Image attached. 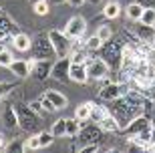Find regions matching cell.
<instances>
[{
	"label": "cell",
	"mask_w": 155,
	"mask_h": 153,
	"mask_svg": "<svg viewBox=\"0 0 155 153\" xmlns=\"http://www.w3.org/2000/svg\"><path fill=\"white\" fill-rule=\"evenodd\" d=\"M48 38H51V45H52V48H54V55H58V58L69 57L73 38H71L64 30H51V32H48Z\"/></svg>",
	"instance_id": "cell-1"
},
{
	"label": "cell",
	"mask_w": 155,
	"mask_h": 153,
	"mask_svg": "<svg viewBox=\"0 0 155 153\" xmlns=\"http://www.w3.org/2000/svg\"><path fill=\"white\" fill-rule=\"evenodd\" d=\"M16 115H18V127H22L24 131H32L38 125V113H35L28 105H18Z\"/></svg>",
	"instance_id": "cell-2"
},
{
	"label": "cell",
	"mask_w": 155,
	"mask_h": 153,
	"mask_svg": "<svg viewBox=\"0 0 155 153\" xmlns=\"http://www.w3.org/2000/svg\"><path fill=\"white\" fill-rule=\"evenodd\" d=\"M109 71H111V65L105 61V58H89V61H87V73H89V79L103 81V79H107Z\"/></svg>",
	"instance_id": "cell-3"
},
{
	"label": "cell",
	"mask_w": 155,
	"mask_h": 153,
	"mask_svg": "<svg viewBox=\"0 0 155 153\" xmlns=\"http://www.w3.org/2000/svg\"><path fill=\"white\" fill-rule=\"evenodd\" d=\"M129 93V85L127 83H107V87H103L99 91V97L105 101H117Z\"/></svg>",
	"instance_id": "cell-4"
},
{
	"label": "cell",
	"mask_w": 155,
	"mask_h": 153,
	"mask_svg": "<svg viewBox=\"0 0 155 153\" xmlns=\"http://www.w3.org/2000/svg\"><path fill=\"white\" fill-rule=\"evenodd\" d=\"M32 52H35V58H51L54 55V48L51 45V38H48V34L42 36L38 34L35 40H32Z\"/></svg>",
	"instance_id": "cell-5"
},
{
	"label": "cell",
	"mask_w": 155,
	"mask_h": 153,
	"mask_svg": "<svg viewBox=\"0 0 155 153\" xmlns=\"http://www.w3.org/2000/svg\"><path fill=\"white\" fill-rule=\"evenodd\" d=\"M64 32L69 34L71 38H81V36H85L87 32V20L83 16H73L69 18V22H67V26H64Z\"/></svg>",
	"instance_id": "cell-6"
},
{
	"label": "cell",
	"mask_w": 155,
	"mask_h": 153,
	"mask_svg": "<svg viewBox=\"0 0 155 153\" xmlns=\"http://www.w3.org/2000/svg\"><path fill=\"white\" fill-rule=\"evenodd\" d=\"M32 65H35V57L28 58V61H18V58H14L8 68H10V73L14 77H18V79H28L30 75H32Z\"/></svg>",
	"instance_id": "cell-7"
},
{
	"label": "cell",
	"mask_w": 155,
	"mask_h": 153,
	"mask_svg": "<svg viewBox=\"0 0 155 153\" xmlns=\"http://www.w3.org/2000/svg\"><path fill=\"white\" fill-rule=\"evenodd\" d=\"M69 81L77 83V85H85L89 81V73H87V62H75L71 61L69 67Z\"/></svg>",
	"instance_id": "cell-8"
},
{
	"label": "cell",
	"mask_w": 155,
	"mask_h": 153,
	"mask_svg": "<svg viewBox=\"0 0 155 153\" xmlns=\"http://www.w3.org/2000/svg\"><path fill=\"white\" fill-rule=\"evenodd\" d=\"M149 127H151L149 117H147L145 113H141V115H137L131 123L127 125L123 131H125L127 135H137V133H141V131H145V129H149Z\"/></svg>",
	"instance_id": "cell-9"
},
{
	"label": "cell",
	"mask_w": 155,
	"mask_h": 153,
	"mask_svg": "<svg viewBox=\"0 0 155 153\" xmlns=\"http://www.w3.org/2000/svg\"><path fill=\"white\" fill-rule=\"evenodd\" d=\"M69 67H71V58L69 57H61L58 62L52 65V71H51V77L57 81H67L69 79Z\"/></svg>",
	"instance_id": "cell-10"
},
{
	"label": "cell",
	"mask_w": 155,
	"mask_h": 153,
	"mask_svg": "<svg viewBox=\"0 0 155 153\" xmlns=\"http://www.w3.org/2000/svg\"><path fill=\"white\" fill-rule=\"evenodd\" d=\"M51 71H52V62L51 58H35V65H32V75H35L38 81L51 77Z\"/></svg>",
	"instance_id": "cell-11"
},
{
	"label": "cell",
	"mask_w": 155,
	"mask_h": 153,
	"mask_svg": "<svg viewBox=\"0 0 155 153\" xmlns=\"http://www.w3.org/2000/svg\"><path fill=\"white\" fill-rule=\"evenodd\" d=\"M121 46H123V42H115L113 38L105 42V61L109 65H115L121 58Z\"/></svg>",
	"instance_id": "cell-12"
},
{
	"label": "cell",
	"mask_w": 155,
	"mask_h": 153,
	"mask_svg": "<svg viewBox=\"0 0 155 153\" xmlns=\"http://www.w3.org/2000/svg\"><path fill=\"white\" fill-rule=\"evenodd\" d=\"M12 46H14L18 52H28L30 48H32V38H30L28 34H24V32H18V34H14Z\"/></svg>",
	"instance_id": "cell-13"
},
{
	"label": "cell",
	"mask_w": 155,
	"mask_h": 153,
	"mask_svg": "<svg viewBox=\"0 0 155 153\" xmlns=\"http://www.w3.org/2000/svg\"><path fill=\"white\" fill-rule=\"evenodd\" d=\"M2 123H4L6 129H16L18 127V115H16V109L14 107H4L2 111Z\"/></svg>",
	"instance_id": "cell-14"
},
{
	"label": "cell",
	"mask_w": 155,
	"mask_h": 153,
	"mask_svg": "<svg viewBox=\"0 0 155 153\" xmlns=\"http://www.w3.org/2000/svg\"><path fill=\"white\" fill-rule=\"evenodd\" d=\"M45 97H46V99H48V101L52 103V105H54V107L58 109V111H61V109H64L67 105H69V99H67V97H64L63 93L54 91V89H48V91L45 93Z\"/></svg>",
	"instance_id": "cell-15"
},
{
	"label": "cell",
	"mask_w": 155,
	"mask_h": 153,
	"mask_svg": "<svg viewBox=\"0 0 155 153\" xmlns=\"http://www.w3.org/2000/svg\"><path fill=\"white\" fill-rule=\"evenodd\" d=\"M77 137H81V139L85 141V145H87V143H95V141L101 139V127L93 125V127H89V129L79 131V135H77Z\"/></svg>",
	"instance_id": "cell-16"
},
{
	"label": "cell",
	"mask_w": 155,
	"mask_h": 153,
	"mask_svg": "<svg viewBox=\"0 0 155 153\" xmlns=\"http://www.w3.org/2000/svg\"><path fill=\"white\" fill-rule=\"evenodd\" d=\"M99 127L103 131H107V133H117V131H121V125H119V121H117V117L113 113L107 115V117L99 123Z\"/></svg>",
	"instance_id": "cell-17"
},
{
	"label": "cell",
	"mask_w": 155,
	"mask_h": 153,
	"mask_svg": "<svg viewBox=\"0 0 155 153\" xmlns=\"http://www.w3.org/2000/svg\"><path fill=\"white\" fill-rule=\"evenodd\" d=\"M143 8L145 6L141 4V2H131V4L125 8L127 18H129L131 22H139V18H141V14H143Z\"/></svg>",
	"instance_id": "cell-18"
},
{
	"label": "cell",
	"mask_w": 155,
	"mask_h": 153,
	"mask_svg": "<svg viewBox=\"0 0 155 153\" xmlns=\"http://www.w3.org/2000/svg\"><path fill=\"white\" fill-rule=\"evenodd\" d=\"M109 115V111H107V107H103V105H97V103H93V107H91V119L89 121H93V123H101V121L105 119Z\"/></svg>",
	"instance_id": "cell-19"
},
{
	"label": "cell",
	"mask_w": 155,
	"mask_h": 153,
	"mask_svg": "<svg viewBox=\"0 0 155 153\" xmlns=\"http://www.w3.org/2000/svg\"><path fill=\"white\" fill-rule=\"evenodd\" d=\"M91 107H93V101L89 103H81L79 107L75 109V117L83 123V121H89L91 119Z\"/></svg>",
	"instance_id": "cell-20"
},
{
	"label": "cell",
	"mask_w": 155,
	"mask_h": 153,
	"mask_svg": "<svg viewBox=\"0 0 155 153\" xmlns=\"http://www.w3.org/2000/svg\"><path fill=\"white\" fill-rule=\"evenodd\" d=\"M121 14V4L119 2H115V0H111V2H107L103 8V16L109 18V20H113V18H117Z\"/></svg>",
	"instance_id": "cell-21"
},
{
	"label": "cell",
	"mask_w": 155,
	"mask_h": 153,
	"mask_svg": "<svg viewBox=\"0 0 155 153\" xmlns=\"http://www.w3.org/2000/svg\"><path fill=\"white\" fill-rule=\"evenodd\" d=\"M51 133L57 137V139H61V137H67V119L54 121V123H52V127H51Z\"/></svg>",
	"instance_id": "cell-22"
},
{
	"label": "cell",
	"mask_w": 155,
	"mask_h": 153,
	"mask_svg": "<svg viewBox=\"0 0 155 153\" xmlns=\"http://www.w3.org/2000/svg\"><path fill=\"white\" fill-rule=\"evenodd\" d=\"M139 22H141V24H147V26H155V8L145 6V8H143V14H141V18H139Z\"/></svg>",
	"instance_id": "cell-23"
},
{
	"label": "cell",
	"mask_w": 155,
	"mask_h": 153,
	"mask_svg": "<svg viewBox=\"0 0 155 153\" xmlns=\"http://www.w3.org/2000/svg\"><path fill=\"white\" fill-rule=\"evenodd\" d=\"M81 131V121L77 119H67V137H71V139H75L77 135H79Z\"/></svg>",
	"instance_id": "cell-24"
},
{
	"label": "cell",
	"mask_w": 155,
	"mask_h": 153,
	"mask_svg": "<svg viewBox=\"0 0 155 153\" xmlns=\"http://www.w3.org/2000/svg\"><path fill=\"white\" fill-rule=\"evenodd\" d=\"M12 26H14V24H12V20L8 16H6L4 12L0 10V38H2V36H4V34H8L10 32V28Z\"/></svg>",
	"instance_id": "cell-25"
},
{
	"label": "cell",
	"mask_w": 155,
	"mask_h": 153,
	"mask_svg": "<svg viewBox=\"0 0 155 153\" xmlns=\"http://www.w3.org/2000/svg\"><path fill=\"white\" fill-rule=\"evenodd\" d=\"M12 61H14V57H12V52L8 51V48H4V46H0V67L8 68L12 65Z\"/></svg>",
	"instance_id": "cell-26"
},
{
	"label": "cell",
	"mask_w": 155,
	"mask_h": 153,
	"mask_svg": "<svg viewBox=\"0 0 155 153\" xmlns=\"http://www.w3.org/2000/svg\"><path fill=\"white\" fill-rule=\"evenodd\" d=\"M38 139H40V147L45 149V147H51L57 137L52 135L51 131H40V133H38Z\"/></svg>",
	"instance_id": "cell-27"
},
{
	"label": "cell",
	"mask_w": 155,
	"mask_h": 153,
	"mask_svg": "<svg viewBox=\"0 0 155 153\" xmlns=\"http://www.w3.org/2000/svg\"><path fill=\"white\" fill-rule=\"evenodd\" d=\"M32 10H35L36 16H46V14L51 12L48 0H42V2H36V4H32Z\"/></svg>",
	"instance_id": "cell-28"
},
{
	"label": "cell",
	"mask_w": 155,
	"mask_h": 153,
	"mask_svg": "<svg viewBox=\"0 0 155 153\" xmlns=\"http://www.w3.org/2000/svg\"><path fill=\"white\" fill-rule=\"evenodd\" d=\"M99 36V38L103 40V42H107V40H111L113 38V30H111V26H107V24H101L97 28V32H95Z\"/></svg>",
	"instance_id": "cell-29"
},
{
	"label": "cell",
	"mask_w": 155,
	"mask_h": 153,
	"mask_svg": "<svg viewBox=\"0 0 155 153\" xmlns=\"http://www.w3.org/2000/svg\"><path fill=\"white\" fill-rule=\"evenodd\" d=\"M103 45H105V42L99 38L97 34H93V36H89V38H87V51H89V52H91V51H99Z\"/></svg>",
	"instance_id": "cell-30"
},
{
	"label": "cell",
	"mask_w": 155,
	"mask_h": 153,
	"mask_svg": "<svg viewBox=\"0 0 155 153\" xmlns=\"http://www.w3.org/2000/svg\"><path fill=\"white\" fill-rule=\"evenodd\" d=\"M24 149H28V151H36V149H42L40 147V139H38V133L32 137H28L26 141H24Z\"/></svg>",
	"instance_id": "cell-31"
},
{
	"label": "cell",
	"mask_w": 155,
	"mask_h": 153,
	"mask_svg": "<svg viewBox=\"0 0 155 153\" xmlns=\"http://www.w3.org/2000/svg\"><path fill=\"white\" fill-rule=\"evenodd\" d=\"M28 107L32 109L35 113H38V115H42V111H45V109H42V99H35V101H30Z\"/></svg>",
	"instance_id": "cell-32"
},
{
	"label": "cell",
	"mask_w": 155,
	"mask_h": 153,
	"mask_svg": "<svg viewBox=\"0 0 155 153\" xmlns=\"http://www.w3.org/2000/svg\"><path fill=\"white\" fill-rule=\"evenodd\" d=\"M14 87H16V83H0V99H2L8 91H12Z\"/></svg>",
	"instance_id": "cell-33"
},
{
	"label": "cell",
	"mask_w": 155,
	"mask_h": 153,
	"mask_svg": "<svg viewBox=\"0 0 155 153\" xmlns=\"http://www.w3.org/2000/svg\"><path fill=\"white\" fill-rule=\"evenodd\" d=\"M97 149H99V141L87 143V145H83V147H81V153H93V151H97Z\"/></svg>",
	"instance_id": "cell-34"
},
{
	"label": "cell",
	"mask_w": 155,
	"mask_h": 153,
	"mask_svg": "<svg viewBox=\"0 0 155 153\" xmlns=\"http://www.w3.org/2000/svg\"><path fill=\"white\" fill-rule=\"evenodd\" d=\"M42 109H45L46 113H54V111H58V109L54 107V105H52V103L48 101V99H46V97H42Z\"/></svg>",
	"instance_id": "cell-35"
},
{
	"label": "cell",
	"mask_w": 155,
	"mask_h": 153,
	"mask_svg": "<svg viewBox=\"0 0 155 153\" xmlns=\"http://www.w3.org/2000/svg\"><path fill=\"white\" fill-rule=\"evenodd\" d=\"M6 149H8V151H22V149H24V143L12 141V143H10V145H8V147H6Z\"/></svg>",
	"instance_id": "cell-36"
},
{
	"label": "cell",
	"mask_w": 155,
	"mask_h": 153,
	"mask_svg": "<svg viewBox=\"0 0 155 153\" xmlns=\"http://www.w3.org/2000/svg\"><path fill=\"white\" fill-rule=\"evenodd\" d=\"M87 0H67V4L69 6H75V8H79V6H83Z\"/></svg>",
	"instance_id": "cell-37"
},
{
	"label": "cell",
	"mask_w": 155,
	"mask_h": 153,
	"mask_svg": "<svg viewBox=\"0 0 155 153\" xmlns=\"http://www.w3.org/2000/svg\"><path fill=\"white\" fill-rule=\"evenodd\" d=\"M103 2V0H87V4H91V6H99Z\"/></svg>",
	"instance_id": "cell-38"
},
{
	"label": "cell",
	"mask_w": 155,
	"mask_h": 153,
	"mask_svg": "<svg viewBox=\"0 0 155 153\" xmlns=\"http://www.w3.org/2000/svg\"><path fill=\"white\" fill-rule=\"evenodd\" d=\"M151 133H153V141H155V121H151Z\"/></svg>",
	"instance_id": "cell-39"
},
{
	"label": "cell",
	"mask_w": 155,
	"mask_h": 153,
	"mask_svg": "<svg viewBox=\"0 0 155 153\" xmlns=\"http://www.w3.org/2000/svg\"><path fill=\"white\" fill-rule=\"evenodd\" d=\"M4 147V137H2V133H0V149Z\"/></svg>",
	"instance_id": "cell-40"
},
{
	"label": "cell",
	"mask_w": 155,
	"mask_h": 153,
	"mask_svg": "<svg viewBox=\"0 0 155 153\" xmlns=\"http://www.w3.org/2000/svg\"><path fill=\"white\" fill-rule=\"evenodd\" d=\"M30 4H36V2H42V0H28Z\"/></svg>",
	"instance_id": "cell-41"
},
{
	"label": "cell",
	"mask_w": 155,
	"mask_h": 153,
	"mask_svg": "<svg viewBox=\"0 0 155 153\" xmlns=\"http://www.w3.org/2000/svg\"><path fill=\"white\" fill-rule=\"evenodd\" d=\"M52 2H63V0H52Z\"/></svg>",
	"instance_id": "cell-42"
}]
</instances>
